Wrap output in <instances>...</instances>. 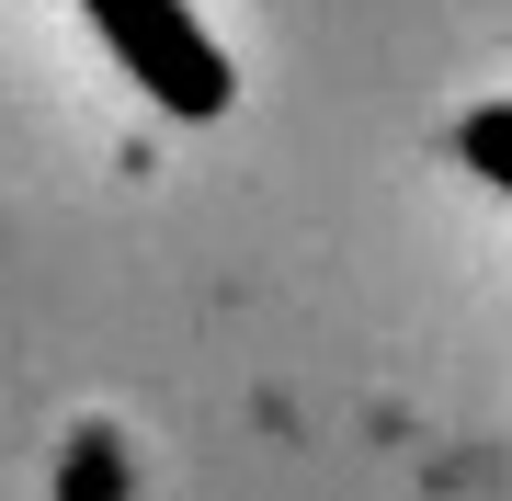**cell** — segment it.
I'll return each instance as SVG.
<instances>
[{
  "mask_svg": "<svg viewBox=\"0 0 512 501\" xmlns=\"http://www.w3.org/2000/svg\"><path fill=\"white\" fill-rule=\"evenodd\" d=\"M80 12L160 114H228V46L194 23V0H80Z\"/></svg>",
  "mask_w": 512,
  "mask_h": 501,
  "instance_id": "cell-1",
  "label": "cell"
}]
</instances>
